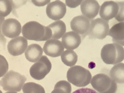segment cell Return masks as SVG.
I'll return each mask as SVG.
<instances>
[{
	"instance_id": "ba28073f",
	"label": "cell",
	"mask_w": 124,
	"mask_h": 93,
	"mask_svg": "<svg viewBox=\"0 0 124 93\" xmlns=\"http://www.w3.org/2000/svg\"><path fill=\"white\" fill-rule=\"evenodd\" d=\"M22 32L21 23L16 19H8L2 25V33L4 36L9 38L18 37Z\"/></svg>"
},
{
	"instance_id": "44dd1931",
	"label": "cell",
	"mask_w": 124,
	"mask_h": 93,
	"mask_svg": "<svg viewBox=\"0 0 124 93\" xmlns=\"http://www.w3.org/2000/svg\"><path fill=\"white\" fill-rule=\"evenodd\" d=\"M22 91L23 93H45L44 88L41 85L34 82L25 83Z\"/></svg>"
},
{
	"instance_id": "9c48e42d",
	"label": "cell",
	"mask_w": 124,
	"mask_h": 93,
	"mask_svg": "<svg viewBox=\"0 0 124 93\" xmlns=\"http://www.w3.org/2000/svg\"><path fill=\"white\" fill-rule=\"evenodd\" d=\"M67 13V6L60 1H55L49 3L46 9L48 17L53 20L58 21L63 18Z\"/></svg>"
},
{
	"instance_id": "8992f818",
	"label": "cell",
	"mask_w": 124,
	"mask_h": 93,
	"mask_svg": "<svg viewBox=\"0 0 124 93\" xmlns=\"http://www.w3.org/2000/svg\"><path fill=\"white\" fill-rule=\"evenodd\" d=\"M109 31V21L97 18L91 22L87 35L91 39L102 40L108 36Z\"/></svg>"
},
{
	"instance_id": "9a60e30c",
	"label": "cell",
	"mask_w": 124,
	"mask_h": 93,
	"mask_svg": "<svg viewBox=\"0 0 124 93\" xmlns=\"http://www.w3.org/2000/svg\"><path fill=\"white\" fill-rule=\"evenodd\" d=\"M81 42L80 36L74 31L68 32L62 38V44L64 48L68 50L76 49L80 45Z\"/></svg>"
},
{
	"instance_id": "8fae6325",
	"label": "cell",
	"mask_w": 124,
	"mask_h": 93,
	"mask_svg": "<svg viewBox=\"0 0 124 93\" xmlns=\"http://www.w3.org/2000/svg\"><path fill=\"white\" fill-rule=\"evenodd\" d=\"M27 46V40L20 36L10 40L7 45V50L11 55L17 56L23 54Z\"/></svg>"
},
{
	"instance_id": "484cf974",
	"label": "cell",
	"mask_w": 124,
	"mask_h": 93,
	"mask_svg": "<svg viewBox=\"0 0 124 93\" xmlns=\"http://www.w3.org/2000/svg\"><path fill=\"white\" fill-rule=\"evenodd\" d=\"M4 19H5L4 18L0 17V43L5 47V44L6 42V39L2 33V25L3 22L5 21Z\"/></svg>"
},
{
	"instance_id": "30bf717a",
	"label": "cell",
	"mask_w": 124,
	"mask_h": 93,
	"mask_svg": "<svg viewBox=\"0 0 124 93\" xmlns=\"http://www.w3.org/2000/svg\"><path fill=\"white\" fill-rule=\"evenodd\" d=\"M91 24L90 20L84 15L74 17L71 22V29L78 35L85 37L87 35Z\"/></svg>"
},
{
	"instance_id": "7402d4cb",
	"label": "cell",
	"mask_w": 124,
	"mask_h": 93,
	"mask_svg": "<svg viewBox=\"0 0 124 93\" xmlns=\"http://www.w3.org/2000/svg\"><path fill=\"white\" fill-rule=\"evenodd\" d=\"M72 86L69 82L61 80L58 82L51 93H71Z\"/></svg>"
},
{
	"instance_id": "f546056e",
	"label": "cell",
	"mask_w": 124,
	"mask_h": 93,
	"mask_svg": "<svg viewBox=\"0 0 124 93\" xmlns=\"http://www.w3.org/2000/svg\"><path fill=\"white\" fill-rule=\"evenodd\" d=\"M0 93H2V92L1 90H0Z\"/></svg>"
},
{
	"instance_id": "7a4b0ae2",
	"label": "cell",
	"mask_w": 124,
	"mask_h": 93,
	"mask_svg": "<svg viewBox=\"0 0 124 93\" xmlns=\"http://www.w3.org/2000/svg\"><path fill=\"white\" fill-rule=\"evenodd\" d=\"M101 58L107 64L115 65L121 63L124 58V48L116 43L107 44L102 48Z\"/></svg>"
},
{
	"instance_id": "f1b7e54d",
	"label": "cell",
	"mask_w": 124,
	"mask_h": 93,
	"mask_svg": "<svg viewBox=\"0 0 124 93\" xmlns=\"http://www.w3.org/2000/svg\"><path fill=\"white\" fill-rule=\"evenodd\" d=\"M5 93H17L16 92H6Z\"/></svg>"
},
{
	"instance_id": "4fadbf2b",
	"label": "cell",
	"mask_w": 124,
	"mask_h": 93,
	"mask_svg": "<svg viewBox=\"0 0 124 93\" xmlns=\"http://www.w3.org/2000/svg\"><path fill=\"white\" fill-rule=\"evenodd\" d=\"M64 48L62 42L58 40L49 39L45 42L43 51L46 55L51 57H58L64 51Z\"/></svg>"
},
{
	"instance_id": "7c38bea8",
	"label": "cell",
	"mask_w": 124,
	"mask_h": 93,
	"mask_svg": "<svg viewBox=\"0 0 124 93\" xmlns=\"http://www.w3.org/2000/svg\"><path fill=\"white\" fill-rule=\"evenodd\" d=\"M119 10V5L114 1H106L101 6L100 15L101 19L109 21L117 15Z\"/></svg>"
},
{
	"instance_id": "277c9868",
	"label": "cell",
	"mask_w": 124,
	"mask_h": 93,
	"mask_svg": "<svg viewBox=\"0 0 124 93\" xmlns=\"http://www.w3.org/2000/svg\"><path fill=\"white\" fill-rule=\"evenodd\" d=\"M26 81L25 76L14 71H10L0 80V86L6 91L20 92Z\"/></svg>"
},
{
	"instance_id": "3957f363",
	"label": "cell",
	"mask_w": 124,
	"mask_h": 93,
	"mask_svg": "<svg viewBox=\"0 0 124 93\" xmlns=\"http://www.w3.org/2000/svg\"><path fill=\"white\" fill-rule=\"evenodd\" d=\"M67 76L68 82L77 87L88 86L92 79V75L90 71L79 65L70 68L68 71Z\"/></svg>"
},
{
	"instance_id": "5b68a950",
	"label": "cell",
	"mask_w": 124,
	"mask_h": 93,
	"mask_svg": "<svg viewBox=\"0 0 124 93\" xmlns=\"http://www.w3.org/2000/svg\"><path fill=\"white\" fill-rule=\"evenodd\" d=\"M90 83L98 93H115L117 91L116 83L104 74L95 75L91 79Z\"/></svg>"
},
{
	"instance_id": "ffe728a7",
	"label": "cell",
	"mask_w": 124,
	"mask_h": 93,
	"mask_svg": "<svg viewBox=\"0 0 124 93\" xmlns=\"http://www.w3.org/2000/svg\"><path fill=\"white\" fill-rule=\"evenodd\" d=\"M62 61L68 66L75 65L77 62L78 56L76 52L72 50H67L63 52L61 55Z\"/></svg>"
},
{
	"instance_id": "5bb4252c",
	"label": "cell",
	"mask_w": 124,
	"mask_h": 93,
	"mask_svg": "<svg viewBox=\"0 0 124 93\" xmlns=\"http://www.w3.org/2000/svg\"><path fill=\"white\" fill-rule=\"evenodd\" d=\"M80 9L84 16L90 20L96 17L100 11V5L96 1L85 0L82 1Z\"/></svg>"
},
{
	"instance_id": "d4e9b609",
	"label": "cell",
	"mask_w": 124,
	"mask_h": 93,
	"mask_svg": "<svg viewBox=\"0 0 124 93\" xmlns=\"http://www.w3.org/2000/svg\"><path fill=\"white\" fill-rule=\"evenodd\" d=\"M119 5V10L117 15L115 17V19L118 22L124 21V4L123 2L118 3Z\"/></svg>"
},
{
	"instance_id": "2e32d148",
	"label": "cell",
	"mask_w": 124,
	"mask_h": 93,
	"mask_svg": "<svg viewBox=\"0 0 124 93\" xmlns=\"http://www.w3.org/2000/svg\"><path fill=\"white\" fill-rule=\"evenodd\" d=\"M124 22H122L115 24L111 27L108 35L112 38L113 41L114 43H117L123 46L124 45Z\"/></svg>"
},
{
	"instance_id": "d6986e66",
	"label": "cell",
	"mask_w": 124,
	"mask_h": 93,
	"mask_svg": "<svg viewBox=\"0 0 124 93\" xmlns=\"http://www.w3.org/2000/svg\"><path fill=\"white\" fill-rule=\"evenodd\" d=\"M124 64L119 63L111 69L110 71V78L116 83L123 84L124 82Z\"/></svg>"
},
{
	"instance_id": "52a82bcc",
	"label": "cell",
	"mask_w": 124,
	"mask_h": 93,
	"mask_svg": "<svg viewBox=\"0 0 124 93\" xmlns=\"http://www.w3.org/2000/svg\"><path fill=\"white\" fill-rule=\"evenodd\" d=\"M52 68V63L46 56H42L41 58L31 66L30 70L32 78L41 80L45 78Z\"/></svg>"
},
{
	"instance_id": "4316f807",
	"label": "cell",
	"mask_w": 124,
	"mask_h": 93,
	"mask_svg": "<svg viewBox=\"0 0 124 93\" xmlns=\"http://www.w3.org/2000/svg\"><path fill=\"white\" fill-rule=\"evenodd\" d=\"M72 93H98L91 88H81L76 90Z\"/></svg>"
},
{
	"instance_id": "cb8c5ba5",
	"label": "cell",
	"mask_w": 124,
	"mask_h": 93,
	"mask_svg": "<svg viewBox=\"0 0 124 93\" xmlns=\"http://www.w3.org/2000/svg\"><path fill=\"white\" fill-rule=\"evenodd\" d=\"M9 68V65L7 60L4 57L0 55V77L5 75Z\"/></svg>"
},
{
	"instance_id": "e0dca14e",
	"label": "cell",
	"mask_w": 124,
	"mask_h": 93,
	"mask_svg": "<svg viewBox=\"0 0 124 93\" xmlns=\"http://www.w3.org/2000/svg\"><path fill=\"white\" fill-rule=\"evenodd\" d=\"M43 55L42 47L37 44H32L29 45L25 51L26 59L31 62H36Z\"/></svg>"
},
{
	"instance_id": "83f0119b",
	"label": "cell",
	"mask_w": 124,
	"mask_h": 93,
	"mask_svg": "<svg viewBox=\"0 0 124 93\" xmlns=\"http://www.w3.org/2000/svg\"><path fill=\"white\" fill-rule=\"evenodd\" d=\"M82 1H66V4L71 8H75L81 4Z\"/></svg>"
},
{
	"instance_id": "6da1fadb",
	"label": "cell",
	"mask_w": 124,
	"mask_h": 93,
	"mask_svg": "<svg viewBox=\"0 0 124 93\" xmlns=\"http://www.w3.org/2000/svg\"><path fill=\"white\" fill-rule=\"evenodd\" d=\"M23 37L26 40L44 41L52 38V31L48 26H45L36 21H30L22 28Z\"/></svg>"
},
{
	"instance_id": "603a6c76",
	"label": "cell",
	"mask_w": 124,
	"mask_h": 93,
	"mask_svg": "<svg viewBox=\"0 0 124 93\" xmlns=\"http://www.w3.org/2000/svg\"><path fill=\"white\" fill-rule=\"evenodd\" d=\"M14 7L13 1L0 0V17L5 18L9 15Z\"/></svg>"
},
{
	"instance_id": "ac0fdd59",
	"label": "cell",
	"mask_w": 124,
	"mask_h": 93,
	"mask_svg": "<svg viewBox=\"0 0 124 93\" xmlns=\"http://www.w3.org/2000/svg\"><path fill=\"white\" fill-rule=\"evenodd\" d=\"M52 31V39L58 40L63 37L67 30L65 24L61 20L53 22L47 26Z\"/></svg>"
}]
</instances>
